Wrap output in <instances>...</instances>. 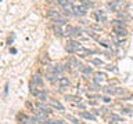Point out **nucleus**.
<instances>
[{
	"mask_svg": "<svg viewBox=\"0 0 133 124\" xmlns=\"http://www.w3.org/2000/svg\"><path fill=\"white\" fill-rule=\"evenodd\" d=\"M80 116H82L83 119H86V120H90V121H96V117L92 115V113H89V112H80Z\"/></svg>",
	"mask_w": 133,
	"mask_h": 124,
	"instance_id": "17",
	"label": "nucleus"
},
{
	"mask_svg": "<svg viewBox=\"0 0 133 124\" xmlns=\"http://www.w3.org/2000/svg\"><path fill=\"white\" fill-rule=\"evenodd\" d=\"M80 70H82L83 74H93L94 73V70H93L92 66H87V65H83L82 68H80Z\"/></svg>",
	"mask_w": 133,
	"mask_h": 124,
	"instance_id": "18",
	"label": "nucleus"
},
{
	"mask_svg": "<svg viewBox=\"0 0 133 124\" xmlns=\"http://www.w3.org/2000/svg\"><path fill=\"white\" fill-rule=\"evenodd\" d=\"M47 17L53 21V19H58V18H61V14H60L58 11H56V10H49V11H47Z\"/></svg>",
	"mask_w": 133,
	"mask_h": 124,
	"instance_id": "12",
	"label": "nucleus"
},
{
	"mask_svg": "<svg viewBox=\"0 0 133 124\" xmlns=\"http://www.w3.org/2000/svg\"><path fill=\"white\" fill-rule=\"evenodd\" d=\"M111 24H112V26H122V28H126L125 21L121 19V18H118V19H112V21H111Z\"/></svg>",
	"mask_w": 133,
	"mask_h": 124,
	"instance_id": "16",
	"label": "nucleus"
},
{
	"mask_svg": "<svg viewBox=\"0 0 133 124\" xmlns=\"http://www.w3.org/2000/svg\"><path fill=\"white\" fill-rule=\"evenodd\" d=\"M25 106H27V108H28V109L33 110V105H32V103H31V102H27V103H25Z\"/></svg>",
	"mask_w": 133,
	"mask_h": 124,
	"instance_id": "33",
	"label": "nucleus"
},
{
	"mask_svg": "<svg viewBox=\"0 0 133 124\" xmlns=\"http://www.w3.org/2000/svg\"><path fill=\"white\" fill-rule=\"evenodd\" d=\"M76 106L79 108V109H85V105H83V103H80V102H79V103H76Z\"/></svg>",
	"mask_w": 133,
	"mask_h": 124,
	"instance_id": "37",
	"label": "nucleus"
},
{
	"mask_svg": "<svg viewBox=\"0 0 133 124\" xmlns=\"http://www.w3.org/2000/svg\"><path fill=\"white\" fill-rule=\"evenodd\" d=\"M32 81L35 83V84L39 87V88H42V90H43L44 81H43V79H42V77L39 76V74H33V76H32Z\"/></svg>",
	"mask_w": 133,
	"mask_h": 124,
	"instance_id": "10",
	"label": "nucleus"
},
{
	"mask_svg": "<svg viewBox=\"0 0 133 124\" xmlns=\"http://www.w3.org/2000/svg\"><path fill=\"white\" fill-rule=\"evenodd\" d=\"M104 102L109 103V102H111V98H109V97H104Z\"/></svg>",
	"mask_w": 133,
	"mask_h": 124,
	"instance_id": "35",
	"label": "nucleus"
},
{
	"mask_svg": "<svg viewBox=\"0 0 133 124\" xmlns=\"http://www.w3.org/2000/svg\"><path fill=\"white\" fill-rule=\"evenodd\" d=\"M82 47V46H80V41L79 40H69L68 41V44L65 46V50H67V53H76L78 50H79V48Z\"/></svg>",
	"mask_w": 133,
	"mask_h": 124,
	"instance_id": "3",
	"label": "nucleus"
},
{
	"mask_svg": "<svg viewBox=\"0 0 133 124\" xmlns=\"http://www.w3.org/2000/svg\"><path fill=\"white\" fill-rule=\"evenodd\" d=\"M36 87H38V86H36L33 81L29 83V91H31V94H33V95L36 94V91H38V90H36Z\"/></svg>",
	"mask_w": 133,
	"mask_h": 124,
	"instance_id": "26",
	"label": "nucleus"
},
{
	"mask_svg": "<svg viewBox=\"0 0 133 124\" xmlns=\"http://www.w3.org/2000/svg\"><path fill=\"white\" fill-rule=\"evenodd\" d=\"M115 92H116V95H121V94H125V90L123 88H115Z\"/></svg>",
	"mask_w": 133,
	"mask_h": 124,
	"instance_id": "32",
	"label": "nucleus"
},
{
	"mask_svg": "<svg viewBox=\"0 0 133 124\" xmlns=\"http://www.w3.org/2000/svg\"><path fill=\"white\" fill-rule=\"evenodd\" d=\"M112 32L115 33L116 37L122 39V37H127V35H129V32H127L126 28H122V26H112Z\"/></svg>",
	"mask_w": 133,
	"mask_h": 124,
	"instance_id": "4",
	"label": "nucleus"
},
{
	"mask_svg": "<svg viewBox=\"0 0 133 124\" xmlns=\"http://www.w3.org/2000/svg\"><path fill=\"white\" fill-rule=\"evenodd\" d=\"M65 119H67V120H69V121H71L72 124H80L79 119L74 117V116H71V115H67V116H65Z\"/></svg>",
	"mask_w": 133,
	"mask_h": 124,
	"instance_id": "23",
	"label": "nucleus"
},
{
	"mask_svg": "<svg viewBox=\"0 0 133 124\" xmlns=\"http://www.w3.org/2000/svg\"><path fill=\"white\" fill-rule=\"evenodd\" d=\"M93 18L96 19V22H100V24H107L108 22V17H107L105 11H103V10H97V11L93 12Z\"/></svg>",
	"mask_w": 133,
	"mask_h": 124,
	"instance_id": "2",
	"label": "nucleus"
},
{
	"mask_svg": "<svg viewBox=\"0 0 133 124\" xmlns=\"http://www.w3.org/2000/svg\"><path fill=\"white\" fill-rule=\"evenodd\" d=\"M50 106L54 108V109H57V110H60V112H62V110H64V106H62V105L57 99H50Z\"/></svg>",
	"mask_w": 133,
	"mask_h": 124,
	"instance_id": "11",
	"label": "nucleus"
},
{
	"mask_svg": "<svg viewBox=\"0 0 133 124\" xmlns=\"http://www.w3.org/2000/svg\"><path fill=\"white\" fill-rule=\"evenodd\" d=\"M105 92H107L108 95H115V94H116L114 87H107V88H105Z\"/></svg>",
	"mask_w": 133,
	"mask_h": 124,
	"instance_id": "27",
	"label": "nucleus"
},
{
	"mask_svg": "<svg viewBox=\"0 0 133 124\" xmlns=\"http://www.w3.org/2000/svg\"><path fill=\"white\" fill-rule=\"evenodd\" d=\"M43 123L44 124H64V121H61V120H49V119H46Z\"/></svg>",
	"mask_w": 133,
	"mask_h": 124,
	"instance_id": "25",
	"label": "nucleus"
},
{
	"mask_svg": "<svg viewBox=\"0 0 133 124\" xmlns=\"http://www.w3.org/2000/svg\"><path fill=\"white\" fill-rule=\"evenodd\" d=\"M57 84H58L61 88H67V87H69V79L68 77H60L58 80H57Z\"/></svg>",
	"mask_w": 133,
	"mask_h": 124,
	"instance_id": "9",
	"label": "nucleus"
},
{
	"mask_svg": "<svg viewBox=\"0 0 133 124\" xmlns=\"http://www.w3.org/2000/svg\"><path fill=\"white\" fill-rule=\"evenodd\" d=\"M68 1H69V0H56V3L58 4V6H61V7L64 6V4H67Z\"/></svg>",
	"mask_w": 133,
	"mask_h": 124,
	"instance_id": "31",
	"label": "nucleus"
},
{
	"mask_svg": "<svg viewBox=\"0 0 133 124\" xmlns=\"http://www.w3.org/2000/svg\"><path fill=\"white\" fill-rule=\"evenodd\" d=\"M107 8L114 12H119L123 8V0H111L107 3Z\"/></svg>",
	"mask_w": 133,
	"mask_h": 124,
	"instance_id": "1",
	"label": "nucleus"
},
{
	"mask_svg": "<svg viewBox=\"0 0 133 124\" xmlns=\"http://www.w3.org/2000/svg\"><path fill=\"white\" fill-rule=\"evenodd\" d=\"M44 1H46V3H53L54 0H44Z\"/></svg>",
	"mask_w": 133,
	"mask_h": 124,
	"instance_id": "39",
	"label": "nucleus"
},
{
	"mask_svg": "<svg viewBox=\"0 0 133 124\" xmlns=\"http://www.w3.org/2000/svg\"><path fill=\"white\" fill-rule=\"evenodd\" d=\"M64 124H65V123H64Z\"/></svg>",
	"mask_w": 133,
	"mask_h": 124,
	"instance_id": "40",
	"label": "nucleus"
},
{
	"mask_svg": "<svg viewBox=\"0 0 133 124\" xmlns=\"http://www.w3.org/2000/svg\"><path fill=\"white\" fill-rule=\"evenodd\" d=\"M109 120H112V121H115V123H116V121H122V119L119 117V116H116V115H111V116H109Z\"/></svg>",
	"mask_w": 133,
	"mask_h": 124,
	"instance_id": "29",
	"label": "nucleus"
},
{
	"mask_svg": "<svg viewBox=\"0 0 133 124\" xmlns=\"http://www.w3.org/2000/svg\"><path fill=\"white\" fill-rule=\"evenodd\" d=\"M75 54H76L78 57L86 58V57H89V55H92V54H94V51H93V50H89V48H85V47H80Z\"/></svg>",
	"mask_w": 133,
	"mask_h": 124,
	"instance_id": "7",
	"label": "nucleus"
},
{
	"mask_svg": "<svg viewBox=\"0 0 133 124\" xmlns=\"http://www.w3.org/2000/svg\"><path fill=\"white\" fill-rule=\"evenodd\" d=\"M53 32L57 36H64V29L61 25H53Z\"/></svg>",
	"mask_w": 133,
	"mask_h": 124,
	"instance_id": "14",
	"label": "nucleus"
},
{
	"mask_svg": "<svg viewBox=\"0 0 133 124\" xmlns=\"http://www.w3.org/2000/svg\"><path fill=\"white\" fill-rule=\"evenodd\" d=\"M103 80H105V73H103V72H97V73H94V79H93V81H96V83L100 84Z\"/></svg>",
	"mask_w": 133,
	"mask_h": 124,
	"instance_id": "13",
	"label": "nucleus"
},
{
	"mask_svg": "<svg viewBox=\"0 0 133 124\" xmlns=\"http://www.w3.org/2000/svg\"><path fill=\"white\" fill-rule=\"evenodd\" d=\"M90 63H93V65L98 66V68L104 66V62H103V59H100V58H92V59H90Z\"/></svg>",
	"mask_w": 133,
	"mask_h": 124,
	"instance_id": "22",
	"label": "nucleus"
},
{
	"mask_svg": "<svg viewBox=\"0 0 133 124\" xmlns=\"http://www.w3.org/2000/svg\"><path fill=\"white\" fill-rule=\"evenodd\" d=\"M35 97H36V99H39L40 102H46V99H47V94H46V91L42 90V88L39 90V91H36Z\"/></svg>",
	"mask_w": 133,
	"mask_h": 124,
	"instance_id": "8",
	"label": "nucleus"
},
{
	"mask_svg": "<svg viewBox=\"0 0 133 124\" xmlns=\"http://www.w3.org/2000/svg\"><path fill=\"white\" fill-rule=\"evenodd\" d=\"M86 33H87V35L90 36V37H92V39H94V40H97V41L101 39V36L98 35V33H96V32H92V30H89V32H86Z\"/></svg>",
	"mask_w": 133,
	"mask_h": 124,
	"instance_id": "24",
	"label": "nucleus"
},
{
	"mask_svg": "<svg viewBox=\"0 0 133 124\" xmlns=\"http://www.w3.org/2000/svg\"><path fill=\"white\" fill-rule=\"evenodd\" d=\"M98 44H100L103 48H105V50H111V43H109V41H107V40L100 39V40H98Z\"/></svg>",
	"mask_w": 133,
	"mask_h": 124,
	"instance_id": "20",
	"label": "nucleus"
},
{
	"mask_svg": "<svg viewBox=\"0 0 133 124\" xmlns=\"http://www.w3.org/2000/svg\"><path fill=\"white\" fill-rule=\"evenodd\" d=\"M64 99H67V101H69V102H75V103H79L80 102V97L79 95H65L64 97Z\"/></svg>",
	"mask_w": 133,
	"mask_h": 124,
	"instance_id": "15",
	"label": "nucleus"
},
{
	"mask_svg": "<svg viewBox=\"0 0 133 124\" xmlns=\"http://www.w3.org/2000/svg\"><path fill=\"white\" fill-rule=\"evenodd\" d=\"M118 17L121 18V19H127V18H129V17H127V14H126L125 11H119V12H118Z\"/></svg>",
	"mask_w": 133,
	"mask_h": 124,
	"instance_id": "30",
	"label": "nucleus"
},
{
	"mask_svg": "<svg viewBox=\"0 0 133 124\" xmlns=\"http://www.w3.org/2000/svg\"><path fill=\"white\" fill-rule=\"evenodd\" d=\"M107 70H116V69L114 68L112 65H108V66H107Z\"/></svg>",
	"mask_w": 133,
	"mask_h": 124,
	"instance_id": "36",
	"label": "nucleus"
},
{
	"mask_svg": "<svg viewBox=\"0 0 133 124\" xmlns=\"http://www.w3.org/2000/svg\"><path fill=\"white\" fill-rule=\"evenodd\" d=\"M7 92H9V83H6V87H4V97L7 95Z\"/></svg>",
	"mask_w": 133,
	"mask_h": 124,
	"instance_id": "34",
	"label": "nucleus"
},
{
	"mask_svg": "<svg viewBox=\"0 0 133 124\" xmlns=\"http://www.w3.org/2000/svg\"><path fill=\"white\" fill-rule=\"evenodd\" d=\"M61 8H62V11H64V15H65V17H72V15H74V8H75V6L71 3V1H68L67 4H64Z\"/></svg>",
	"mask_w": 133,
	"mask_h": 124,
	"instance_id": "5",
	"label": "nucleus"
},
{
	"mask_svg": "<svg viewBox=\"0 0 133 124\" xmlns=\"http://www.w3.org/2000/svg\"><path fill=\"white\" fill-rule=\"evenodd\" d=\"M46 80H49L50 83H56L57 80H58V77H57L54 73H50V72H47V73H46Z\"/></svg>",
	"mask_w": 133,
	"mask_h": 124,
	"instance_id": "21",
	"label": "nucleus"
},
{
	"mask_svg": "<svg viewBox=\"0 0 133 124\" xmlns=\"http://www.w3.org/2000/svg\"><path fill=\"white\" fill-rule=\"evenodd\" d=\"M75 32H76V28L72 26V25H67V26L64 28V36L67 39H71L75 36Z\"/></svg>",
	"mask_w": 133,
	"mask_h": 124,
	"instance_id": "6",
	"label": "nucleus"
},
{
	"mask_svg": "<svg viewBox=\"0 0 133 124\" xmlns=\"http://www.w3.org/2000/svg\"><path fill=\"white\" fill-rule=\"evenodd\" d=\"M93 113H94V115H100V112H98L97 109H93Z\"/></svg>",
	"mask_w": 133,
	"mask_h": 124,
	"instance_id": "38",
	"label": "nucleus"
},
{
	"mask_svg": "<svg viewBox=\"0 0 133 124\" xmlns=\"http://www.w3.org/2000/svg\"><path fill=\"white\" fill-rule=\"evenodd\" d=\"M53 22V25H61V26H64V25H67V18H64V17H61V18H58V19H53L51 21Z\"/></svg>",
	"mask_w": 133,
	"mask_h": 124,
	"instance_id": "19",
	"label": "nucleus"
},
{
	"mask_svg": "<svg viewBox=\"0 0 133 124\" xmlns=\"http://www.w3.org/2000/svg\"><path fill=\"white\" fill-rule=\"evenodd\" d=\"M42 62H43V63H46V65H50V58H49L47 55H46V54H44L43 57H42Z\"/></svg>",
	"mask_w": 133,
	"mask_h": 124,
	"instance_id": "28",
	"label": "nucleus"
}]
</instances>
